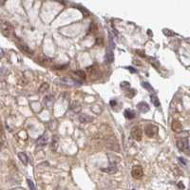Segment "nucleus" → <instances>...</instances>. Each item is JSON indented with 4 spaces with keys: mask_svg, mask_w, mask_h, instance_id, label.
I'll use <instances>...</instances> for the list:
<instances>
[{
    "mask_svg": "<svg viewBox=\"0 0 190 190\" xmlns=\"http://www.w3.org/2000/svg\"><path fill=\"white\" fill-rule=\"evenodd\" d=\"M18 157H19V160H20L22 163H23V164L27 166L28 163H29V158H28V156H27L26 153H24V152L18 153Z\"/></svg>",
    "mask_w": 190,
    "mask_h": 190,
    "instance_id": "13",
    "label": "nucleus"
},
{
    "mask_svg": "<svg viewBox=\"0 0 190 190\" xmlns=\"http://www.w3.org/2000/svg\"><path fill=\"white\" fill-rule=\"evenodd\" d=\"M53 102H54V97L52 95V94H48L45 96L44 98V104L46 105L48 107H50L53 104Z\"/></svg>",
    "mask_w": 190,
    "mask_h": 190,
    "instance_id": "10",
    "label": "nucleus"
},
{
    "mask_svg": "<svg viewBox=\"0 0 190 190\" xmlns=\"http://www.w3.org/2000/svg\"><path fill=\"white\" fill-rule=\"evenodd\" d=\"M124 117L126 119H128V120H131V119L135 118V116H136L135 112L131 109H126L124 112Z\"/></svg>",
    "mask_w": 190,
    "mask_h": 190,
    "instance_id": "14",
    "label": "nucleus"
},
{
    "mask_svg": "<svg viewBox=\"0 0 190 190\" xmlns=\"http://www.w3.org/2000/svg\"><path fill=\"white\" fill-rule=\"evenodd\" d=\"M172 129H173V131L179 132V131H181V130L183 129V126H181V124L180 122L174 121V122H173V124H172Z\"/></svg>",
    "mask_w": 190,
    "mask_h": 190,
    "instance_id": "15",
    "label": "nucleus"
},
{
    "mask_svg": "<svg viewBox=\"0 0 190 190\" xmlns=\"http://www.w3.org/2000/svg\"><path fill=\"white\" fill-rule=\"evenodd\" d=\"M3 53H4L3 50H2V49H0V57H2V56H3Z\"/></svg>",
    "mask_w": 190,
    "mask_h": 190,
    "instance_id": "32",
    "label": "nucleus"
},
{
    "mask_svg": "<svg viewBox=\"0 0 190 190\" xmlns=\"http://www.w3.org/2000/svg\"><path fill=\"white\" fill-rule=\"evenodd\" d=\"M130 87V84L128 83V82L124 81V82H122V83H121V87H122V89H124V87Z\"/></svg>",
    "mask_w": 190,
    "mask_h": 190,
    "instance_id": "26",
    "label": "nucleus"
},
{
    "mask_svg": "<svg viewBox=\"0 0 190 190\" xmlns=\"http://www.w3.org/2000/svg\"><path fill=\"white\" fill-rule=\"evenodd\" d=\"M59 190H60V189H59Z\"/></svg>",
    "mask_w": 190,
    "mask_h": 190,
    "instance_id": "35",
    "label": "nucleus"
},
{
    "mask_svg": "<svg viewBox=\"0 0 190 190\" xmlns=\"http://www.w3.org/2000/svg\"><path fill=\"white\" fill-rule=\"evenodd\" d=\"M179 160H180L181 163V164H183L184 166H185V164H185V162H184V159H183V158H179Z\"/></svg>",
    "mask_w": 190,
    "mask_h": 190,
    "instance_id": "29",
    "label": "nucleus"
},
{
    "mask_svg": "<svg viewBox=\"0 0 190 190\" xmlns=\"http://www.w3.org/2000/svg\"><path fill=\"white\" fill-rule=\"evenodd\" d=\"M27 183H28V184H29V187H30V190H36L35 185H34V183H33V181H30V179H28V180H27Z\"/></svg>",
    "mask_w": 190,
    "mask_h": 190,
    "instance_id": "23",
    "label": "nucleus"
},
{
    "mask_svg": "<svg viewBox=\"0 0 190 190\" xmlns=\"http://www.w3.org/2000/svg\"><path fill=\"white\" fill-rule=\"evenodd\" d=\"M74 74H76L77 76H79L80 78H82V79H86V73H85L83 70H75L74 71Z\"/></svg>",
    "mask_w": 190,
    "mask_h": 190,
    "instance_id": "21",
    "label": "nucleus"
},
{
    "mask_svg": "<svg viewBox=\"0 0 190 190\" xmlns=\"http://www.w3.org/2000/svg\"><path fill=\"white\" fill-rule=\"evenodd\" d=\"M70 109H71L74 113H79L82 109V106L79 102H73L71 104V106H70Z\"/></svg>",
    "mask_w": 190,
    "mask_h": 190,
    "instance_id": "11",
    "label": "nucleus"
},
{
    "mask_svg": "<svg viewBox=\"0 0 190 190\" xmlns=\"http://www.w3.org/2000/svg\"><path fill=\"white\" fill-rule=\"evenodd\" d=\"M49 87H50L49 84H48V83H43V84L41 85V87H39V92L43 93V92H45V91H47V90L49 89Z\"/></svg>",
    "mask_w": 190,
    "mask_h": 190,
    "instance_id": "18",
    "label": "nucleus"
},
{
    "mask_svg": "<svg viewBox=\"0 0 190 190\" xmlns=\"http://www.w3.org/2000/svg\"><path fill=\"white\" fill-rule=\"evenodd\" d=\"M116 104H117V102H116L115 100L110 101V105H111V107H114V106H116Z\"/></svg>",
    "mask_w": 190,
    "mask_h": 190,
    "instance_id": "28",
    "label": "nucleus"
},
{
    "mask_svg": "<svg viewBox=\"0 0 190 190\" xmlns=\"http://www.w3.org/2000/svg\"><path fill=\"white\" fill-rule=\"evenodd\" d=\"M133 190H135V189H133Z\"/></svg>",
    "mask_w": 190,
    "mask_h": 190,
    "instance_id": "34",
    "label": "nucleus"
},
{
    "mask_svg": "<svg viewBox=\"0 0 190 190\" xmlns=\"http://www.w3.org/2000/svg\"><path fill=\"white\" fill-rule=\"evenodd\" d=\"M136 107H137L138 110H140V111L143 113L149 111V106L146 103V102H140V103H138V105Z\"/></svg>",
    "mask_w": 190,
    "mask_h": 190,
    "instance_id": "9",
    "label": "nucleus"
},
{
    "mask_svg": "<svg viewBox=\"0 0 190 190\" xmlns=\"http://www.w3.org/2000/svg\"><path fill=\"white\" fill-rule=\"evenodd\" d=\"M144 133L149 138L154 137L158 134V126H154V124H147L144 128Z\"/></svg>",
    "mask_w": 190,
    "mask_h": 190,
    "instance_id": "3",
    "label": "nucleus"
},
{
    "mask_svg": "<svg viewBox=\"0 0 190 190\" xmlns=\"http://www.w3.org/2000/svg\"><path fill=\"white\" fill-rule=\"evenodd\" d=\"M12 190H25V189L22 188V187H15V188H13Z\"/></svg>",
    "mask_w": 190,
    "mask_h": 190,
    "instance_id": "30",
    "label": "nucleus"
},
{
    "mask_svg": "<svg viewBox=\"0 0 190 190\" xmlns=\"http://www.w3.org/2000/svg\"><path fill=\"white\" fill-rule=\"evenodd\" d=\"M79 121L81 123H90V122L93 121V118L87 114H81L79 116Z\"/></svg>",
    "mask_w": 190,
    "mask_h": 190,
    "instance_id": "12",
    "label": "nucleus"
},
{
    "mask_svg": "<svg viewBox=\"0 0 190 190\" xmlns=\"http://www.w3.org/2000/svg\"><path fill=\"white\" fill-rule=\"evenodd\" d=\"M11 30H12V27H11L9 22L5 21L3 19H0V32L5 36H9Z\"/></svg>",
    "mask_w": 190,
    "mask_h": 190,
    "instance_id": "2",
    "label": "nucleus"
},
{
    "mask_svg": "<svg viewBox=\"0 0 190 190\" xmlns=\"http://www.w3.org/2000/svg\"><path fill=\"white\" fill-rule=\"evenodd\" d=\"M52 148L53 150H56L57 149V146H58V138L57 136H54V137L52 138Z\"/></svg>",
    "mask_w": 190,
    "mask_h": 190,
    "instance_id": "19",
    "label": "nucleus"
},
{
    "mask_svg": "<svg viewBox=\"0 0 190 190\" xmlns=\"http://www.w3.org/2000/svg\"><path fill=\"white\" fill-rule=\"evenodd\" d=\"M115 49V44L112 40V37H109V47L107 48L106 55H105V62L107 64H110L114 61V53H113V50Z\"/></svg>",
    "mask_w": 190,
    "mask_h": 190,
    "instance_id": "1",
    "label": "nucleus"
},
{
    "mask_svg": "<svg viewBox=\"0 0 190 190\" xmlns=\"http://www.w3.org/2000/svg\"><path fill=\"white\" fill-rule=\"evenodd\" d=\"M131 175H132L133 178L136 179V180H140V179L144 176L143 167H142L141 166H134L132 167Z\"/></svg>",
    "mask_w": 190,
    "mask_h": 190,
    "instance_id": "4",
    "label": "nucleus"
},
{
    "mask_svg": "<svg viewBox=\"0 0 190 190\" xmlns=\"http://www.w3.org/2000/svg\"><path fill=\"white\" fill-rule=\"evenodd\" d=\"M48 141H49V136H48L47 132H45L43 135L40 136V137L37 139L36 144H37V146H39V147H43L48 144Z\"/></svg>",
    "mask_w": 190,
    "mask_h": 190,
    "instance_id": "7",
    "label": "nucleus"
},
{
    "mask_svg": "<svg viewBox=\"0 0 190 190\" xmlns=\"http://www.w3.org/2000/svg\"><path fill=\"white\" fill-rule=\"evenodd\" d=\"M131 136L136 141H141L143 138V130L140 126H134L131 130Z\"/></svg>",
    "mask_w": 190,
    "mask_h": 190,
    "instance_id": "6",
    "label": "nucleus"
},
{
    "mask_svg": "<svg viewBox=\"0 0 190 190\" xmlns=\"http://www.w3.org/2000/svg\"><path fill=\"white\" fill-rule=\"evenodd\" d=\"M61 81L66 82L67 84H70V83H72V84H78V85H82V82H81V81H78V80H72V79H70V78H62V79H61Z\"/></svg>",
    "mask_w": 190,
    "mask_h": 190,
    "instance_id": "16",
    "label": "nucleus"
},
{
    "mask_svg": "<svg viewBox=\"0 0 190 190\" xmlns=\"http://www.w3.org/2000/svg\"><path fill=\"white\" fill-rule=\"evenodd\" d=\"M142 87H144V89H147V90H149V91H151V92L154 91L153 87H152L151 86H150V84H149V83H147V82H142Z\"/></svg>",
    "mask_w": 190,
    "mask_h": 190,
    "instance_id": "20",
    "label": "nucleus"
},
{
    "mask_svg": "<svg viewBox=\"0 0 190 190\" xmlns=\"http://www.w3.org/2000/svg\"><path fill=\"white\" fill-rule=\"evenodd\" d=\"M4 4V2H0V6H1V5H3Z\"/></svg>",
    "mask_w": 190,
    "mask_h": 190,
    "instance_id": "33",
    "label": "nucleus"
},
{
    "mask_svg": "<svg viewBox=\"0 0 190 190\" xmlns=\"http://www.w3.org/2000/svg\"><path fill=\"white\" fill-rule=\"evenodd\" d=\"M178 148L184 152L185 154H189V144H188V139H184V140H180L177 142Z\"/></svg>",
    "mask_w": 190,
    "mask_h": 190,
    "instance_id": "5",
    "label": "nucleus"
},
{
    "mask_svg": "<svg viewBox=\"0 0 190 190\" xmlns=\"http://www.w3.org/2000/svg\"><path fill=\"white\" fill-rule=\"evenodd\" d=\"M77 7H78V9H79V10H80V11H81V12H82V13H84V15H86V16H87V15H89V11H87V10H86V9H85V8H84V9H83V7H81V6H77Z\"/></svg>",
    "mask_w": 190,
    "mask_h": 190,
    "instance_id": "25",
    "label": "nucleus"
},
{
    "mask_svg": "<svg viewBox=\"0 0 190 190\" xmlns=\"http://www.w3.org/2000/svg\"><path fill=\"white\" fill-rule=\"evenodd\" d=\"M117 164L115 163H110L109 166L107 167V168H103L102 169V171L103 172H106V173H109V174H114V173L117 172Z\"/></svg>",
    "mask_w": 190,
    "mask_h": 190,
    "instance_id": "8",
    "label": "nucleus"
},
{
    "mask_svg": "<svg viewBox=\"0 0 190 190\" xmlns=\"http://www.w3.org/2000/svg\"><path fill=\"white\" fill-rule=\"evenodd\" d=\"M164 34H166V36H173V35H175L174 32H171V30H168V29H164Z\"/></svg>",
    "mask_w": 190,
    "mask_h": 190,
    "instance_id": "24",
    "label": "nucleus"
},
{
    "mask_svg": "<svg viewBox=\"0 0 190 190\" xmlns=\"http://www.w3.org/2000/svg\"><path fill=\"white\" fill-rule=\"evenodd\" d=\"M179 186H180V188H183V189L184 188V185L181 183H179Z\"/></svg>",
    "mask_w": 190,
    "mask_h": 190,
    "instance_id": "31",
    "label": "nucleus"
},
{
    "mask_svg": "<svg viewBox=\"0 0 190 190\" xmlns=\"http://www.w3.org/2000/svg\"><path fill=\"white\" fill-rule=\"evenodd\" d=\"M126 70H128L129 71H130V72H132V73H136V72H137V70H134V68H133V67H126Z\"/></svg>",
    "mask_w": 190,
    "mask_h": 190,
    "instance_id": "27",
    "label": "nucleus"
},
{
    "mask_svg": "<svg viewBox=\"0 0 190 190\" xmlns=\"http://www.w3.org/2000/svg\"><path fill=\"white\" fill-rule=\"evenodd\" d=\"M19 47H20L21 49L24 50V52H28V53H30H30H32V50H30L29 49V48H28V46H26V45H25V44H20V45H19Z\"/></svg>",
    "mask_w": 190,
    "mask_h": 190,
    "instance_id": "22",
    "label": "nucleus"
},
{
    "mask_svg": "<svg viewBox=\"0 0 190 190\" xmlns=\"http://www.w3.org/2000/svg\"><path fill=\"white\" fill-rule=\"evenodd\" d=\"M150 98H151L152 104L154 105V106H155L156 107H159L161 106L160 102H159V100H158V97H157V96H156L155 94H152L151 96H150Z\"/></svg>",
    "mask_w": 190,
    "mask_h": 190,
    "instance_id": "17",
    "label": "nucleus"
}]
</instances>
